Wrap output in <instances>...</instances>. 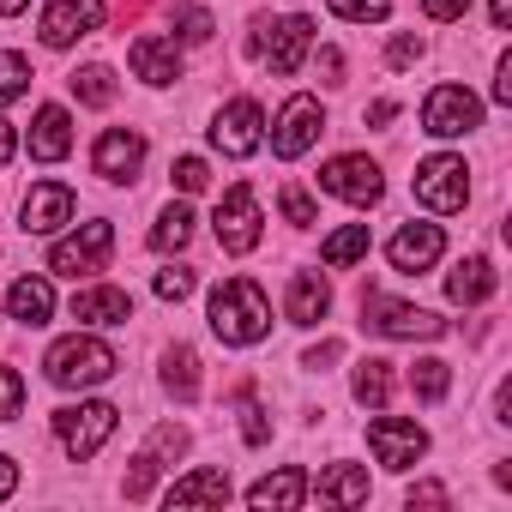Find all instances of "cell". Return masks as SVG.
Here are the masks:
<instances>
[{"label": "cell", "mask_w": 512, "mask_h": 512, "mask_svg": "<svg viewBox=\"0 0 512 512\" xmlns=\"http://www.w3.org/2000/svg\"><path fill=\"white\" fill-rule=\"evenodd\" d=\"M482 127V97L464 91V85H434L428 103H422V133L434 139H464Z\"/></svg>", "instance_id": "obj_6"}, {"label": "cell", "mask_w": 512, "mask_h": 512, "mask_svg": "<svg viewBox=\"0 0 512 512\" xmlns=\"http://www.w3.org/2000/svg\"><path fill=\"white\" fill-rule=\"evenodd\" d=\"M13 488H19V464H13V458H7V452H0V500H7V494H13Z\"/></svg>", "instance_id": "obj_46"}, {"label": "cell", "mask_w": 512, "mask_h": 512, "mask_svg": "<svg viewBox=\"0 0 512 512\" xmlns=\"http://www.w3.org/2000/svg\"><path fill=\"white\" fill-rule=\"evenodd\" d=\"M211 229H217V247H223V253H253V247H260V199H253L247 181H235V187L223 193Z\"/></svg>", "instance_id": "obj_9"}, {"label": "cell", "mask_w": 512, "mask_h": 512, "mask_svg": "<svg viewBox=\"0 0 512 512\" xmlns=\"http://www.w3.org/2000/svg\"><path fill=\"white\" fill-rule=\"evenodd\" d=\"M211 332L223 338V344H260L266 332H272V302H266V290L253 284V278H223L217 290H211Z\"/></svg>", "instance_id": "obj_1"}, {"label": "cell", "mask_w": 512, "mask_h": 512, "mask_svg": "<svg viewBox=\"0 0 512 512\" xmlns=\"http://www.w3.org/2000/svg\"><path fill=\"white\" fill-rule=\"evenodd\" d=\"M362 326L380 332V338H410V344H428V338L446 332L440 314L410 308V302H392V296H362Z\"/></svg>", "instance_id": "obj_5"}, {"label": "cell", "mask_w": 512, "mask_h": 512, "mask_svg": "<svg viewBox=\"0 0 512 512\" xmlns=\"http://www.w3.org/2000/svg\"><path fill=\"white\" fill-rule=\"evenodd\" d=\"M320 127H326V115H320V97H290L284 109H278V121H272V151L278 157H302L314 139H320Z\"/></svg>", "instance_id": "obj_14"}, {"label": "cell", "mask_w": 512, "mask_h": 512, "mask_svg": "<svg viewBox=\"0 0 512 512\" xmlns=\"http://www.w3.org/2000/svg\"><path fill=\"white\" fill-rule=\"evenodd\" d=\"M115 368H121V362H115V350H109L103 338H85V332H73V338L49 344V356H43V374H49V386H61V392L103 386Z\"/></svg>", "instance_id": "obj_2"}, {"label": "cell", "mask_w": 512, "mask_h": 512, "mask_svg": "<svg viewBox=\"0 0 512 512\" xmlns=\"http://www.w3.org/2000/svg\"><path fill=\"white\" fill-rule=\"evenodd\" d=\"M350 392H356V404H368V410H386V398H392V362H380V356L356 362V380H350Z\"/></svg>", "instance_id": "obj_28"}, {"label": "cell", "mask_w": 512, "mask_h": 512, "mask_svg": "<svg viewBox=\"0 0 512 512\" xmlns=\"http://www.w3.org/2000/svg\"><path fill=\"white\" fill-rule=\"evenodd\" d=\"M205 37H211V13H187L175 31V43H205Z\"/></svg>", "instance_id": "obj_43"}, {"label": "cell", "mask_w": 512, "mask_h": 512, "mask_svg": "<svg viewBox=\"0 0 512 512\" xmlns=\"http://www.w3.org/2000/svg\"><path fill=\"white\" fill-rule=\"evenodd\" d=\"M368 446L386 470H410L422 452H428V428L422 422H404V416H374L368 422Z\"/></svg>", "instance_id": "obj_13"}, {"label": "cell", "mask_w": 512, "mask_h": 512, "mask_svg": "<svg viewBox=\"0 0 512 512\" xmlns=\"http://www.w3.org/2000/svg\"><path fill=\"white\" fill-rule=\"evenodd\" d=\"M278 205H284V217H290V223H314V217H320V211H314V199H308L302 187H284V199H278Z\"/></svg>", "instance_id": "obj_41"}, {"label": "cell", "mask_w": 512, "mask_h": 512, "mask_svg": "<svg viewBox=\"0 0 512 512\" xmlns=\"http://www.w3.org/2000/svg\"><path fill=\"white\" fill-rule=\"evenodd\" d=\"M410 386H416V398H422V404H440V398L452 392V362H440V356H422V362L410 368Z\"/></svg>", "instance_id": "obj_31"}, {"label": "cell", "mask_w": 512, "mask_h": 512, "mask_svg": "<svg viewBox=\"0 0 512 512\" xmlns=\"http://www.w3.org/2000/svg\"><path fill=\"white\" fill-rule=\"evenodd\" d=\"M187 241H193V205L175 199V205L157 211V223H151V247H157V253H181Z\"/></svg>", "instance_id": "obj_27"}, {"label": "cell", "mask_w": 512, "mask_h": 512, "mask_svg": "<svg viewBox=\"0 0 512 512\" xmlns=\"http://www.w3.org/2000/svg\"><path fill=\"white\" fill-rule=\"evenodd\" d=\"M488 19H494V31H506L512 25V0H488Z\"/></svg>", "instance_id": "obj_48"}, {"label": "cell", "mask_w": 512, "mask_h": 512, "mask_svg": "<svg viewBox=\"0 0 512 512\" xmlns=\"http://www.w3.org/2000/svg\"><path fill=\"white\" fill-rule=\"evenodd\" d=\"M127 61H133V73L145 85H175L181 79V43L175 37H139Z\"/></svg>", "instance_id": "obj_20"}, {"label": "cell", "mask_w": 512, "mask_h": 512, "mask_svg": "<svg viewBox=\"0 0 512 512\" xmlns=\"http://www.w3.org/2000/svg\"><path fill=\"white\" fill-rule=\"evenodd\" d=\"M73 211H79V199H73L67 181H37L19 205V229L25 235H55L61 223H73Z\"/></svg>", "instance_id": "obj_15"}, {"label": "cell", "mask_w": 512, "mask_h": 512, "mask_svg": "<svg viewBox=\"0 0 512 512\" xmlns=\"http://www.w3.org/2000/svg\"><path fill=\"white\" fill-rule=\"evenodd\" d=\"M163 302H181V296H193V272L187 266H169V272H157V284H151Z\"/></svg>", "instance_id": "obj_39"}, {"label": "cell", "mask_w": 512, "mask_h": 512, "mask_svg": "<svg viewBox=\"0 0 512 512\" xmlns=\"http://www.w3.org/2000/svg\"><path fill=\"white\" fill-rule=\"evenodd\" d=\"M260 139H266V109L253 103V97H235V103L217 109L211 145H217L223 157H253V151H260Z\"/></svg>", "instance_id": "obj_11"}, {"label": "cell", "mask_w": 512, "mask_h": 512, "mask_svg": "<svg viewBox=\"0 0 512 512\" xmlns=\"http://www.w3.org/2000/svg\"><path fill=\"white\" fill-rule=\"evenodd\" d=\"M163 500L169 506H223L229 500V470H187L181 482H169Z\"/></svg>", "instance_id": "obj_24"}, {"label": "cell", "mask_w": 512, "mask_h": 512, "mask_svg": "<svg viewBox=\"0 0 512 512\" xmlns=\"http://www.w3.org/2000/svg\"><path fill=\"white\" fill-rule=\"evenodd\" d=\"M241 440L247 446H266L272 440V422H266V410L253 404V398H241Z\"/></svg>", "instance_id": "obj_36"}, {"label": "cell", "mask_w": 512, "mask_h": 512, "mask_svg": "<svg viewBox=\"0 0 512 512\" xmlns=\"http://www.w3.org/2000/svg\"><path fill=\"white\" fill-rule=\"evenodd\" d=\"M139 163H145V139L127 133V127H109V133L97 139V151H91V169H97L103 181H115V187H127V181L139 175Z\"/></svg>", "instance_id": "obj_17"}, {"label": "cell", "mask_w": 512, "mask_h": 512, "mask_svg": "<svg viewBox=\"0 0 512 512\" xmlns=\"http://www.w3.org/2000/svg\"><path fill=\"white\" fill-rule=\"evenodd\" d=\"M326 7H332L338 19H350V25H380V19L392 13V0H326Z\"/></svg>", "instance_id": "obj_34"}, {"label": "cell", "mask_w": 512, "mask_h": 512, "mask_svg": "<svg viewBox=\"0 0 512 512\" xmlns=\"http://www.w3.org/2000/svg\"><path fill=\"white\" fill-rule=\"evenodd\" d=\"M446 296H452L458 308H476V302H488V296H494V266L482 260V253L458 260V266H452V278H446Z\"/></svg>", "instance_id": "obj_25"}, {"label": "cell", "mask_w": 512, "mask_h": 512, "mask_svg": "<svg viewBox=\"0 0 512 512\" xmlns=\"http://www.w3.org/2000/svg\"><path fill=\"white\" fill-rule=\"evenodd\" d=\"M13 151H19V133H13L7 121H0V169H7V163H13Z\"/></svg>", "instance_id": "obj_47"}, {"label": "cell", "mask_w": 512, "mask_h": 512, "mask_svg": "<svg viewBox=\"0 0 512 512\" xmlns=\"http://www.w3.org/2000/svg\"><path fill=\"white\" fill-rule=\"evenodd\" d=\"M19 404H25V380H19L7 362H0V422H13V416H19Z\"/></svg>", "instance_id": "obj_37"}, {"label": "cell", "mask_w": 512, "mask_h": 512, "mask_svg": "<svg viewBox=\"0 0 512 512\" xmlns=\"http://www.w3.org/2000/svg\"><path fill=\"white\" fill-rule=\"evenodd\" d=\"M308 43H314L308 13H284V19H260V25H253V55H260L278 79H290L308 61Z\"/></svg>", "instance_id": "obj_3"}, {"label": "cell", "mask_w": 512, "mask_h": 512, "mask_svg": "<svg viewBox=\"0 0 512 512\" xmlns=\"http://www.w3.org/2000/svg\"><path fill=\"white\" fill-rule=\"evenodd\" d=\"M446 253V235H440V223H404L392 241H386V260H392V272H428L434 260Z\"/></svg>", "instance_id": "obj_16"}, {"label": "cell", "mask_w": 512, "mask_h": 512, "mask_svg": "<svg viewBox=\"0 0 512 512\" xmlns=\"http://www.w3.org/2000/svg\"><path fill=\"white\" fill-rule=\"evenodd\" d=\"M7 314H13L19 326H49V320H55V284H49V278H19V284L7 290Z\"/></svg>", "instance_id": "obj_23"}, {"label": "cell", "mask_w": 512, "mask_h": 512, "mask_svg": "<svg viewBox=\"0 0 512 512\" xmlns=\"http://www.w3.org/2000/svg\"><path fill=\"white\" fill-rule=\"evenodd\" d=\"M73 320L79 326H127L133 320V296L115 290V284H91L73 296Z\"/></svg>", "instance_id": "obj_19"}, {"label": "cell", "mask_w": 512, "mask_h": 512, "mask_svg": "<svg viewBox=\"0 0 512 512\" xmlns=\"http://www.w3.org/2000/svg\"><path fill=\"white\" fill-rule=\"evenodd\" d=\"M320 500H332V506H362V500H368V470H362V464H332V470H320Z\"/></svg>", "instance_id": "obj_26"}, {"label": "cell", "mask_w": 512, "mask_h": 512, "mask_svg": "<svg viewBox=\"0 0 512 512\" xmlns=\"http://www.w3.org/2000/svg\"><path fill=\"white\" fill-rule=\"evenodd\" d=\"M422 55H428L422 37H392V43H386V61H392V67H416Z\"/></svg>", "instance_id": "obj_40"}, {"label": "cell", "mask_w": 512, "mask_h": 512, "mask_svg": "<svg viewBox=\"0 0 512 512\" xmlns=\"http://www.w3.org/2000/svg\"><path fill=\"white\" fill-rule=\"evenodd\" d=\"M308 470H296V464H284V470H272V476H260L247 488V506L253 512H290V506H302L308 500Z\"/></svg>", "instance_id": "obj_18"}, {"label": "cell", "mask_w": 512, "mask_h": 512, "mask_svg": "<svg viewBox=\"0 0 512 512\" xmlns=\"http://www.w3.org/2000/svg\"><path fill=\"white\" fill-rule=\"evenodd\" d=\"M25 91H31V61L19 49H0V109L19 103Z\"/></svg>", "instance_id": "obj_32"}, {"label": "cell", "mask_w": 512, "mask_h": 512, "mask_svg": "<svg viewBox=\"0 0 512 512\" xmlns=\"http://www.w3.org/2000/svg\"><path fill=\"white\" fill-rule=\"evenodd\" d=\"M115 422H121V410H115V404H103V398L55 410V434H61V446H67V458H73V464L97 458V452H103V440L115 434Z\"/></svg>", "instance_id": "obj_4"}, {"label": "cell", "mask_w": 512, "mask_h": 512, "mask_svg": "<svg viewBox=\"0 0 512 512\" xmlns=\"http://www.w3.org/2000/svg\"><path fill=\"white\" fill-rule=\"evenodd\" d=\"M157 470H163V464H157V452H139V458H133V470H127V500H145V494H151V482H157Z\"/></svg>", "instance_id": "obj_35"}, {"label": "cell", "mask_w": 512, "mask_h": 512, "mask_svg": "<svg viewBox=\"0 0 512 512\" xmlns=\"http://www.w3.org/2000/svg\"><path fill=\"white\" fill-rule=\"evenodd\" d=\"M284 314H290V326H320V320L332 314V284H326L320 272H302V278H290Z\"/></svg>", "instance_id": "obj_22"}, {"label": "cell", "mask_w": 512, "mask_h": 512, "mask_svg": "<svg viewBox=\"0 0 512 512\" xmlns=\"http://www.w3.org/2000/svg\"><path fill=\"white\" fill-rule=\"evenodd\" d=\"M25 7H31V0H0V19H19Z\"/></svg>", "instance_id": "obj_49"}, {"label": "cell", "mask_w": 512, "mask_h": 512, "mask_svg": "<svg viewBox=\"0 0 512 512\" xmlns=\"http://www.w3.org/2000/svg\"><path fill=\"white\" fill-rule=\"evenodd\" d=\"M73 97L91 103V109L115 103V73H109V67H79V73H73Z\"/></svg>", "instance_id": "obj_33"}, {"label": "cell", "mask_w": 512, "mask_h": 512, "mask_svg": "<svg viewBox=\"0 0 512 512\" xmlns=\"http://www.w3.org/2000/svg\"><path fill=\"white\" fill-rule=\"evenodd\" d=\"M320 187H326L332 199H344V205H380V193H386L380 163H374V157H362V151L332 157V163L320 169Z\"/></svg>", "instance_id": "obj_10"}, {"label": "cell", "mask_w": 512, "mask_h": 512, "mask_svg": "<svg viewBox=\"0 0 512 512\" xmlns=\"http://www.w3.org/2000/svg\"><path fill=\"white\" fill-rule=\"evenodd\" d=\"M163 386H169V392H175L181 404H187V398L199 392V356H193L187 344H175V350L163 356Z\"/></svg>", "instance_id": "obj_30"}, {"label": "cell", "mask_w": 512, "mask_h": 512, "mask_svg": "<svg viewBox=\"0 0 512 512\" xmlns=\"http://www.w3.org/2000/svg\"><path fill=\"white\" fill-rule=\"evenodd\" d=\"M416 199H422L428 211H464V199H470V169H464V157H452V151L422 157V163H416Z\"/></svg>", "instance_id": "obj_7"}, {"label": "cell", "mask_w": 512, "mask_h": 512, "mask_svg": "<svg viewBox=\"0 0 512 512\" xmlns=\"http://www.w3.org/2000/svg\"><path fill=\"white\" fill-rule=\"evenodd\" d=\"M368 253V223H344L338 235H326V247H320V260L332 266V272H344V266H356Z\"/></svg>", "instance_id": "obj_29"}, {"label": "cell", "mask_w": 512, "mask_h": 512, "mask_svg": "<svg viewBox=\"0 0 512 512\" xmlns=\"http://www.w3.org/2000/svg\"><path fill=\"white\" fill-rule=\"evenodd\" d=\"M109 247H115V229H109L103 217H97V223H79V235H61V241L49 247V272H61V278H91V272H103Z\"/></svg>", "instance_id": "obj_8"}, {"label": "cell", "mask_w": 512, "mask_h": 512, "mask_svg": "<svg viewBox=\"0 0 512 512\" xmlns=\"http://www.w3.org/2000/svg\"><path fill=\"white\" fill-rule=\"evenodd\" d=\"M470 7H476V0H422V13H428V19H440V25H452V19H464Z\"/></svg>", "instance_id": "obj_42"}, {"label": "cell", "mask_w": 512, "mask_h": 512, "mask_svg": "<svg viewBox=\"0 0 512 512\" xmlns=\"http://www.w3.org/2000/svg\"><path fill=\"white\" fill-rule=\"evenodd\" d=\"M494 103H512V55H500L494 67Z\"/></svg>", "instance_id": "obj_44"}, {"label": "cell", "mask_w": 512, "mask_h": 512, "mask_svg": "<svg viewBox=\"0 0 512 512\" xmlns=\"http://www.w3.org/2000/svg\"><path fill=\"white\" fill-rule=\"evenodd\" d=\"M103 0H49L43 7V19H37V31H43V43L49 49H73L79 37H91V31H103Z\"/></svg>", "instance_id": "obj_12"}, {"label": "cell", "mask_w": 512, "mask_h": 512, "mask_svg": "<svg viewBox=\"0 0 512 512\" xmlns=\"http://www.w3.org/2000/svg\"><path fill=\"white\" fill-rule=\"evenodd\" d=\"M73 151V115L61 103H43L37 121H31V157L37 163H61Z\"/></svg>", "instance_id": "obj_21"}, {"label": "cell", "mask_w": 512, "mask_h": 512, "mask_svg": "<svg viewBox=\"0 0 512 512\" xmlns=\"http://www.w3.org/2000/svg\"><path fill=\"white\" fill-rule=\"evenodd\" d=\"M175 187H181V193H205V187H211L205 157H181V163H175Z\"/></svg>", "instance_id": "obj_38"}, {"label": "cell", "mask_w": 512, "mask_h": 512, "mask_svg": "<svg viewBox=\"0 0 512 512\" xmlns=\"http://www.w3.org/2000/svg\"><path fill=\"white\" fill-rule=\"evenodd\" d=\"M410 506H446V488L440 482H416L410 488Z\"/></svg>", "instance_id": "obj_45"}]
</instances>
